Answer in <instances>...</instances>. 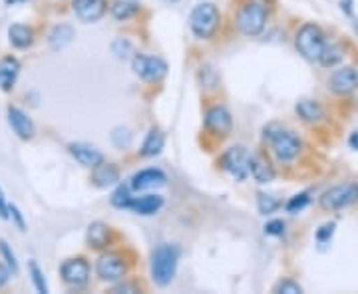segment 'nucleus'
<instances>
[{"instance_id":"nucleus-8","label":"nucleus","mask_w":358,"mask_h":294,"mask_svg":"<svg viewBox=\"0 0 358 294\" xmlns=\"http://www.w3.org/2000/svg\"><path fill=\"white\" fill-rule=\"evenodd\" d=\"M273 152L279 157V161H293L301 154V141L291 131H277L268 135Z\"/></svg>"},{"instance_id":"nucleus-10","label":"nucleus","mask_w":358,"mask_h":294,"mask_svg":"<svg viewBox=\"0 0 358 294\" xmlns=\"http://www.w3.org/2000/svg\"><path fill=\"white\" fill-rule=\"evenodd\" d=\"M223 167L231 177L243 181L249 175V155L245 152V147H241V145L231 147L229 152L223 155Z\"/></svg>"},{"instance_id":"nucleus-31","label":"nucleus","mask_w":358,"mask_h":294,"mask_svg":"<svg viewBox=\"0 0 358 294\" xmlns=\"http://www.w3.org/2000/svg\"><path fill=\"white\" fill-rule=\"evenodd\" d=\"M0 255L6 260V269L10 270L13 274H16L18 272V263H16V256H14V253L10 251V247H8L6 241H0Z\"/></svg>"},{"instance_id":"nucleus-35","label":"nucleus","mask_w":358,"mask_h":294,"mask_svg":"<svg viewBox=\"0 0 358 294\" xmlns=\"http://www.w3.org/2000/svg\"><path fill=\"white\" fill-rule=\"evenodd\" d=\"M333 235H334V223H327V225H322V227L317 230V241H319L320 244L329 243Z\"/></svg>"},{"instance_id":"nucleus-4","label":"nucleus","mask_w":358,"mask_h":294,"mask_svg":"<svg viewBox=\"0 0 358 294\" xmlns=\"http://www.w3.org/2000/svg\"><path fill=\"white\" fill-rule=\"evenodd\" d=\"M324 34L320 32L319 26L305 24L296 34V48L307 58V60H319L320 54L324 50Z\"/></svg>"},{"instance_id":"nucleus-1","label":"nucleus","mask_w":358,"mask_h":294,"mask_svg":"<svg viewBox=\"0 0 358 294\" xmlns=\"http://www.w3.org/2000/svg\"><path fill=\"white\" fill-rule=\"evenodd\" d=\"M179 249L176 244H162L152 256V279L157 286H167L178 270Z\"/></svg>"},{"instance_id":"nucleus-3","label":"nucleus","mask_w":358,"mask_h":294,"mask_svg":"<svg viewBox=\"0 0 358 294\" xmlns=\"http://www.w3.org/2000/svg\"><path fill=\"white\" fill-rule=\"evenodd\" d=\"M267 24V10L261 2H247L237 14V28L245 36H259Z\"/></svg>"},{"instance_id":"nucleus-30","label":"nucleus","mask_w":358,"mask_h":294,"mask_svg":"<svg viewBox=\"0 0 358 294\" xmlns=\"http://www.w3.org/2000/svg\"><path fill=\"white\" fill-rule=\"evenodd\" d=\"M129 203H131V195H129L128 187H117L112 195V205L114 207H120V209H129Z\"/></svg>"},{"instance_id":"nucleus-14","label":"nucleus","mask_w":358,"mask_h":294,"mask_svg":"<svg viewBox=\"0 0 358 294\" xmlns=\"http://www.w3.org/2000/svg\"><path fill=\"white\" fill-rule=\"evenodd\" d=\"M166 173L159 169H143L140 173H136L131 177V189L136 191H148V189H155L166 185Z\"/></svg>"},{"instance_id":"nucleus-6","label":"nucleus","mask_w":358,"mask_h":294,"mask_svg":"<svg viewBox=\"0 0 358 294\" xmlns=\"http://www.w3.org/2000/svg\"><path fill=\"white\" fill-rule=\"evenodd\" d=\"M96 272L98 277L106 282L122 281L128 272V265L117 253H106L98 258L96 263Z\"/></svg>"},{"instance_id":"nucleus-17","label":"nucleus","mask_w":358,"mask_h":294,"mask_svg":"<svg viewBox=\"0 0 358 294\" xmlns=\"http://www.w3.org/2000/svg\"><path fill=\"white\" fill-rule=\"evenodd\" d=\"M18 74H20V62H18L16 58L6 56V58L0 60V88H2V90H13Z\"/></svg>"},{"instance_id":"nucleus-26","label":"nucleus","mask_w":358,"mask_h":294,"mask_svg":"<svg viewBox=\"0 0 358 294\" xmlns=\"http://www.w3.org/2000/svg\"><path fill=\"white\" fill-rule=\"evenodd\" d=\"M138 10H140L138 2H134V0H120V2H115L114 6H112V16H114L115 20H128L131 16H136Z\"/></svg>"},{"instance_id":"nucleus-2","label":"nucleus","mask_w":358,"mask_h":294,"mask_svg":"<svg viewBox=\"0 0 358 294\" xmlns=\"http://www.w3.org/2000/svg\"><path fill=\"white\" fill-rule=\"evenodd\" d=\"M189 24H192L193 34L197 38L207 40L211 38L215 34L219 26V10L209 4V2H203L199 6H195L192 10V16H189Z\"/></svg>"},{"instance_id":"nucleus-13","label":"nucleus","mask_w":358,"mask_h":294,"mask_svg":"<svg viewBox=\"0 0 358 294\" xmlns=\"http://www.w3.org/2000/svg\"><path fill=\"white\" fill-rule=\"evenodd\" d=\"M72 8L82 22H96L108 10L106 0H74Z\"/></svg>"},{"instance_id":"nucleus-5","label":"nucleus","mask_w":358,"mask_h":294,"mask_svg":"<svg viewBox=\"0 0 358 294\" xmlns=\"http://www.w3.org/2000/svg\"><path fill=\"white\" fill-rule=\"evenodd\" d=\"M358 199V185L355 183H346V185H336L333 189L324 193L320 197V205L327 211H338L345 209L348 205H352Z\"/></svg>"},{"instance_id":"nucleus-19","label":"nucleus","mask_w":358,"mask_h":294,"mask_svg":"<svg viewBox=\"0 0 358 294\" xmlns=\"http://www.w3.org/2000/svg\"><path fill=\"white\" fill-rule=\"evenodd\" d=\"M164 207V197L162 195H143L140 199H131L129 209L136 211L138 215H155Z\"/></svg>"},{"instance_id":"nucleus-33","label":"nucleus","mask_w":358,"mask_h":294,"mask_svg":"<svg viewBox=\"0 0 358 294\" xmlns=\"http://www.w3.org/2000/svg\"><path fill=\"white\" fill-rule=\"evenodd\" d=\"M112 140L117 147H128L129 143H131V135H129L128 129H115L114 133H112Z\"/></svg>"},{"instance_id":"nucleus-18","label":"nucleus","mask_w":358,"mask_h":294,"mask_svg":"<svg viewBox=\"0 0 358 294\" xmlns=\"http://www.w3.org/2000/svg\"><path fill=\"white\" fill-rule=\"evenodd\" d=\"M249 173L253 175V179L257 183H271L273 177H275V171H273V167L268 166L265 155H253V157H249Z\"/></svg>"},{"instance_id":"nucleus-9","label":"nucleus","mask_w":358,"mask_h":294,"mask_svg":"<svg viewBox=\"0 0 358 294\" xmlns=\"http://www.w3.org/2000/svg\"><path fill=\"white\" fill-rule=\"evenodd\" d=\"M60 274L68 286L82 288L90 279V265L84 258H68L60 267Z\"/></svg>"},{"instance_id":"nucleus-25","label":"nucleus","mask_w":358,"mask_h":294,"mask_svg":"<svg viewBox=\"0 0 358 294\" xmlns=\"http://www.w3.org/2000/svg\"><path fill=\"white\" fill-rule=\"evenodd\" d=\"M72 38H74V30L70 26H58V28H54V32L50 34V46L54 50H62L64 46H68L72 42Z\"/></svg>"},{"instance_id":"nucleus-23","label":"nucleus","mask_w":358,"mask_h":294,"mask_svg":"<svg viewBox=\"0 0 358 294\" xmlns=\"http://www.w3.org/2000/svg\"><path fill=\"white\" fill-rule=\"evenodd\" d=\"M296 114L301 115L305 122L308 124H315V122H320L322 119V108H320L319 102L315 100H301L296 103Z\"/></svg>"},{"instance_id":"nucleus-39","label":"nucleus","mask_w":358,"mask_h":294,"mask_svg":"<svg viewBox=\"0 0 358 294\" xmlns=\"http://www.w3.org/2000/svg\"><path fill=\"white\" fill-rule=\"evenodd\" d=\"M8 279H10V270L0 265V288L8 282Z\"/></svg>"},{"instance_id":"nucleus-16","label":"nucleus","mask_w":358,"mask_h":294,"mask_svg":"<svg viewBox=\"0 0 358 294\" xmlns=\"http://www.w3.org/2000/svg\"><path fill=\"white\" fill-rule=\"evenodd\" d=\"M70 154L78 163H82L84 167H96L103 161V155L94 145H88V143H72Z\"/></svg>"},{"instance_id":"nucleus-29","label":"nucleus","mask_w":358,"mask_h":294,"mask_svg":"<svg viewBox=\"0 0 358 294\" xmlns=\"http://www.w3.org/2000/svg\"><path fill=\"white\" fill-rule=\"evenodd\" d=\"M28 270H30V277H32V282H34V286H36V291L38 293H48V284H46V279H44V272L40 270V267L34 263V260H30V265H28Z\"/></svg>"},{"instance_id":"nucleus-15","label":"nucleus","mask_w":358,"mask_h":294,"mask_svg":"<svg viewBox=\"0 0 358 294\" xmlns=\"http://www.w3.org/2000/svg\"><path fill=\"white\" fill-rule=\"evenodd\" d=\"M8 124H10L13 131L20 140H32V135H34V124H32V119L22 110L10 105L8 108Z\"/></svg>"},{"instance_id":"nucleus-36","label":"nucleus","mask_w":358,"mask_h":294,"mask_svg":"<svg viewBox=\"0 0 358 294\" xmlns=\"http://www.w3.org/2000/svg\"><path fill=\"white\" fill-rule=\"evenodd\" d=\"M8 217L13 219L14 223H16V227H18V229L26 230L24 217H22V213H20V209H18L16 205H8Z\"/></svg>"},{"instance_id":"nucleus-37","label":"nucleus","mask_w":358,"mask_h":294,"mask_svg":"<svg viewBox=\"0 0 358 294\" xmlns=\"http://www.w3.org/2000/svg\"><path fill=\"white\" fill-rule=\"evenodd\" d=\"M282 230H285V223H282V221H271V223L265 225V233H267V235H273V237L282 235Z\"/></svg>"},{"instance_id":"nucleus-12","label":"nucleus","mask_w":358,"mask_h":294,"mask_svg":"<svg viewBox=\"0 0 358 294\" xmlns=\"http://www.w3.org/2000/svg\"><path fill=\"white\" fill-rule=\"evenodd\" d=\"M329 88L334 94H338V96L352 94L358 88L357 68H341V70H336L333 76L329 78Z\"/></svg>"},{"instance_id":"nucleus-40","label":"nucleus","mask_w":358,"mask_h":294,"mask_svg":"<svg viewBox=\"0 0 358 294\" xmlns=\"http://www.w3.org/2000/svg\"><path fill=\"white\" fill-rule=\"evenodd\" d=\"M114 293H136V286H129V284H122V286H115Z\"/></svg>"},{"instance_id":"nucleus-20","label":"nucleus","mask_w":358,"mask_h":294,"mask_svg":"<svg viewBox=\"0 0 358 294\" xmlns=\"http://www.w3.org/2000/svg\"><path fill=\"white\" fill-rule=\"evenodd\" d=\"M120 181V169L114 163H100V166L94 167V183L98 187H112Z\"/></svg>"},{"instance_id":"nucleus-22","label":"nucleus","mask_w":358,"mask_h":294,"mask_svg":"<svg viewBox=\"0 0 358 294\" xmlns=\"http://www.w3.org/2000/svg\"><path fill=\"white\" fill-rule=\"evenodd\" d=\"M8 40H10V44H13L14 48L24 50V48H28L34 42V34H32V30L28 26L13 24L8 28Z\"/></svg>"},{"instance_id":"nucleus-7","label":"nucleus","mask_w":358,"mask_h":294,"mask_svg":"<svg viewBox=\"0 0 358 294\" xmlns=\"http://www.w3.org/2000/svg\"><path fill=\"white\" fill-rule=\"evenodd\" d=\"M131 66H134V72L145 82H159L167 74V64L162 58H155V56L138 54V56H134Z\"/></svg>"},{"instance_id":"nucleus-41","label":"nucleus","mask_w":358,"mask_h":294,"mask_svg":"<svg viewBox=\"0 0 358 294\" xmlns=\"http://www.w3.org/2000/svg\"><path fill=\"white\" fill-rule=\"evenodd\" d=\"M348 143H350V147H352V149H358V131H355V133L350 135Z\"/></svg>"},{"instance_id":"nucleus-21","label":"nucleus","mask_w":358,"mask_h":294,"mask_svg":"<svg viewBox=\"0 0 358 294\" xmlns=\"http://www.w3.org/2000/svg\"><path fill=\"white\" fill-rule=\"evenodd\" d=\"M86 243L92 249H103L110 243V227L103 223H92L86 233Z\"/></svg>"},{"instance_id":"nucleus-38","label":"nucleus","mask_w":358,"mask_h":294,"mask_svg":"<svg viewBox=\"0 0 358 294\" xmlns=\"http://www.w3.org/2000/svg\"><path fill=\"white\" fill-rule=\"evenodd\" d=\"M0 217L8 219V203H6V197H4L2 189H0Z\"/></svg>"},{"instance_id":"nucleus-27","label":"nucleus","mask_w":358,"mask_h":294,"mask_svg":"<svg viewBox=\"0 0 358 294\" xmlns=\"http://www.w3.org/2000/svg\"><path fill=\"white\" fill-rule=\"evenodd\" d=\"M279 207H281V201L275 199L273 195H265V193H259V195H257V209H259L261 215H271V213H275Z\"/></svg>"},{"instance_id":"nucleus-42","label":"nucleus","mask_w":358,"mask_h":294,"mask_svg":"<svg viewBox=\"0 0 358 294\" xmlns=\"http://www.w3.org/2000/svg\"><path fill=\"white\" fill-rule=\"evenodd\" d=\"M169 2H176V0H169Z\"/></svg>"},{"instance_id":"nucleus-32","label":"nucleus","mask_w":358,"mask_h":294,"mask_svg":"<svg viewBox=\"0 0 358 294\" xmlns=\"http://www.w3.org/2000/svg\"><path fill=\"white\" fill-rule=\"evenodd\" d=\"M307 205H308V195L307 193H301V195H294L293 199L287 203V211H289V213H299V211H303Z\"/></svg>"},{"instance_id":"nucleus-24","label":"nucleus","mask_w":358,"mask_h":294,"mask_svg":"<svg viewBox=\"0 0 358 294\" xmlns=\"http://www.w3.org/2000/svg\"><path fill=\"white\" fill-rule=\"evenodd\" d=\"M164 133L159 131V129H152L150 133H148V138L143 141V147H141V154L145 155V157H155V155L162 154V149H164Z\"/></svg>"},{"instance_id":"nucleus-28","label":"nucleus","mask_w":358,"mask_h":294,"mask_svg":"<svg viewBox=\"0 0 358 294\" xmlns=\"http://www.w3.org/2000/svg\"><path fill=\"white\" fill-rule=\"evenodd\" d=\"M320 64L322 66H334L336 62H341L343 60V50H341V46H336V44H324V50L320 54Z\"/></svg>"},{"instance_id":"nucleus-11","label":"nucleus","mask_w":358,"mask_h":294,"mask_svg":"<svg viewBox=\"0 0 358 294\" xmlns=\"http://www.w3.org/2000/svg\"><path fill=\"white\" fill-rule=\"evenodd\" d=\"M205 128L209 129L211 133L215 135H229L231 129H233V119H231V114L227 112V108L223 105H213L207 114H205Z\"/></svg>"},{"instance_id":"nucleus-34","label":"nucleus","mask_w":358,"mask_h":294,"mask_svg":"<svg viewBox=\"0 0 358 294\" xmlns=\"http://www.w3.org/2000/svg\"><path fill=\"white\" fill-rule=\"evenodd\" d=\"M275 293H285V294H301L303 293V288L293 281H282L277 284V288H275Z\"/></svg>"}]
</instances>
